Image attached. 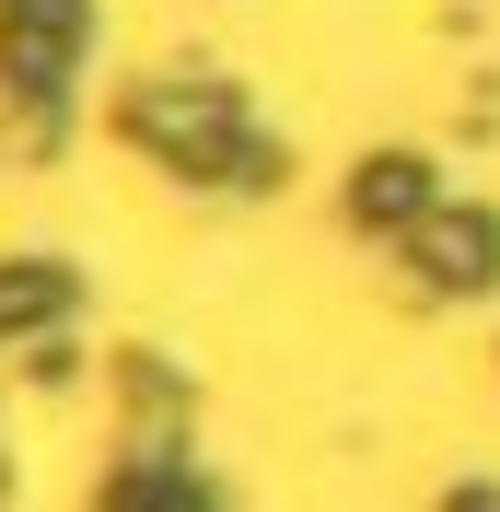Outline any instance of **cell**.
<instances>
[{
    "label": "cell",
    "instance_id": "1",
    "mask_svg": "<svg viewBox=\"0 0 500 512\" xmlns=\"http://www.w3.org/2000/svg\"><path fill=\"white\" fill-rule=\"evenodd\" d=\"M128 128H140L163 163H187V175H233V187H268V175H280V152L256 140V117L221 94V82H152V94L128 105Z\"/></svg>",
    "mask_w": 500,
    "mask_h": 512
},
{
    "label": "cell",
    "instance_id": "2",
    "mask_svg": "<svg viewBox=\"0 0 500 512\" xmlns=\"http://www.w3.org/2000/svg\"><path fill=\"white\" fill-rule=\"evenodd\" d=\"M407 256H419V280L431 291H489L500 280V222L489 210H419V233H407Z\"/></svg>",
    "mask_w": 500,
    "mask_h": 512
},
{
    "label": "cell",
    "instance_id": "3",
    "mask_svg": "<svg viewBox=\"0 0 500 512\" xmlns=\"http://www.w3.org/2000/svg\"><path fill=\"white\" fill-rule=\"evenodd\" d=\"M349 210H361V222H419V210H431V175H419V163H361V187H349Z\"/></svg>",
    "mask_w": 500,
    "mask_h": 512
},
{
    "label": "cell",
    "instance_id": "4",
    "mask_svg": "<svg viewBox=\"0 0 500 512\" xmlns=\"http://www.w3.org/2000/svg\"><path fill=\"white\" fill-rule=\"evenodd\" d=\"M59 315H70V268H0V338L59 326Z\"/></svg>",
    "mask_w": 500,
    "mask_h": 512
},
{
    "label": "cell",
    "instance_id": "5",
    "mask_svg": "<svg viewBox=\"0 0 500 512\" xmlns=\"http://www.w3.org/2000/svg\"><path fill=\"white\" fill-rule=\"evenodd\" d=\"M454 512H500V489H454Z\"/></svg>",
    "mask_w": 500,
    "mask_h": 512
}]
</instances>
